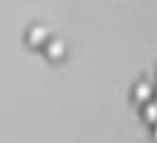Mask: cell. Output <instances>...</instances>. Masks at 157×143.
I'll use <instances>...</instances> for the list:
<instances>
[{"instance_id":"cell-6","label":"cell","mask_w":157,"mask_h":143,"mask_svg":"<svg viewBox=\"0 0 157 143\" xmlns=\"http://www.w3.org/2000/svg\"><path fill=\"white\" fill-rule=\"evenodd\" d=\"M153 96H155V101H157V89H155V92H153Z\"/></svg>"},{"instance_id":"cell-5","label":"cell","mask_w":157,"mask_h":143,"mask_svg":"<svg viewBox=\"0 0 157 143\" xmlns=\"http://www.w3.org/2000/svg\"><path fill=\"white\" fill-rule=\"evenodd\" d=\"M153 139L157 141V121H155V123H153Z\"/></svg>"},{"instance_id":"cell-4","label":"cell","mask_w":157,"mask_h":143,"mask_svg":"<svg viewBox=\"0 0 157 143\" xmlns=\"http://www.w3.org/2000/svg\"><path fill=\"white\" fill-rule=\"evenodd\" d=\"M143 117H145V121H147V123H151V125L157 121V101L155 100L143 103Z\"/></svg>"},{"instance_id":"cell-3","label":"cell","mask_w":157,"mask_h":143,"mask_svg":"<svg viewBox=\"0 0 157 143\" xmlns=\"http://www.w3.org/2000/svg\"><path fill=\"white\" fill-rule=\"evenodd\" d=\"M44 52L50 60H62L66 56V42L60 38H50L46 44H44Z\"/></svg>"},{"instance_id":"cell-2","label":"cell","mask_w":157,"mask_h":143,"mask_svg":"<svg viewBox=\"0 0 157 143\" xmlns=\"http://www.w3.org/2000/svg\"><path fill=\"white\" fill-rule=\"evenodd\" d=\"M153 85H151V81H145V80H141V81H137V84L133 85V101L135 103H147V101H151L153 100Z\"/></svg>"},{"instance_id":"cell-1","label":"cell","mask_w":157,"mask_h":143,"mask_svg":"<svg viewBox=\"0 0 157 143\" xmlns=\"http://www.w3.org/2000/svg\"><path fill=\"white\" fill-rule=\"evenodd\" d=\"M50 40V30L42 24H34V26L28 28L26 32V42L32 48H44V44Z\"/></svg>"}]
</instances>
